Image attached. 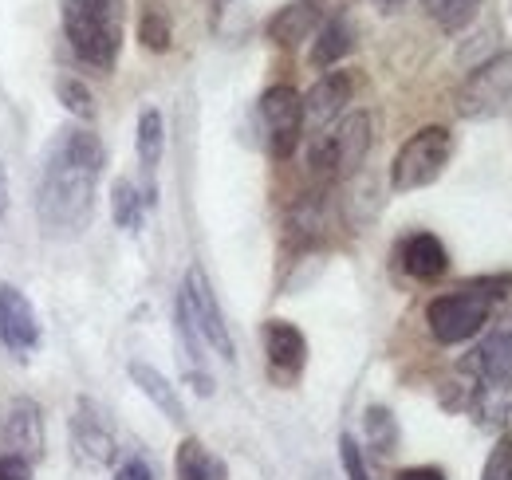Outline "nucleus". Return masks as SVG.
Listing matches in <instances>:
<instances>
[{
	"instance_id": "obj_1",
	"label": "nucleus",
	"mask_w": 512,
	"mask_h": 480,
	"mask_svg": "<svg viewBox=\"0 0 512 480\" xmlns=\"http://www.w3.org/2000/svg\"><path fill=\"white\" fill-rule=\"evenodd\" d=\"M103 166H107V150L95 130L67 126L56 134L36 185V217L48 237L71 240L91 225Z\"/></svg>"
},
{
	"instance_id": "obj_2",
	"label": "nucleus",
	"mask_w": 512,
	"mask_h": 480,
	"mask_svg": "<svg viewBox=\"0 0 512 480\" xmlns=\"http://www.w3.org/2000/svg\"><path fill=\"white\" fill-rule=\"evenodd\" d=\"M64 40L91 71H115L127 36V0H64Z\"/></svg>"
},
{
	"instance_id": "obj_3",
	"label": "nucleus",
	"mask_w": 512,
	"mask_h": 480,
	"mask_svg": "<svg viewBox=\"0 0 512 480\" xmlns=\"http://www.w3.org/2000/svg\"><path fill=\"white\" fill-rule=\"evenodd\" d=\"M512 288V276H477L457 284L453 292H442L426 303V327L442 347L469 343L473 335L485 331V323L493 319L497 303L505 300Z\"/></svg>"
},
{
	"instance_id": "obj_4",
	"label": "nucleus",
	"mask_w": 512,
	"mask_h": 480,
	"mask_svg": "<svg viewBox=\"0 0 512 480\" xmlns=\"http://www.w3.org/2000/svg\"><path fill=\"white\" fill-rule=\"evenodd\" d=\"M367 154H371V115L351 111L312 142L308 166L320 181H347L359 174Z\"/></svg>"
},
{
	"instance_id": "obj_5",
	"label": "nucleus",
	"mask_w": 512,
	"mask_h": 480,
	"mask_svg": "<svg viewBox=\"0 0 512 480\" xmlns=\"http://www.w3.org/2000/svg\"><path fill=\"white\" fill-rule=\"evenodd\" d=\"M449 158H453V130L449 126L434 122V126L414 130L390 162V189L394 193H414V189L434 185L446 174Z\"/></svg>"
},
{
	"instance_id": "obj_6",
	"label": "nucleus",
	"mask_w": 512,
	"mask_h": 480,
	"mask_svg": "<svg viewBox=\"0 0 512 480\" xmlns=\"http://www.w3.org/2000/svg\"><path fill=\"white\" fill-rule=\"evenodd\" d=\"M256 122H260V138H264L268 158L288 162L304 138V95L288 83L268 87L256 103Z\"/></svg>"
},
{
	"instance_id": "obj_7",
	"label": "nucleus",
	"mask_w": 512,
	"mask_h": 480,
	"mask_svg": "<svg viewBox=\"0 0 512 480\" xmlns=\"http://www.w3.org/2000/svg\"><path fill=\"white\" fill-rule=\"evenodd\" d=\"M512 103V52H501L489 63L473 67L469 79L457 91V115L461 119H497Z\"/></svg>"
},
{
	"instance_id": "obj_8",
	"label": "nucleus",
	"mask_w": 512,
	"mask_h": 480,
	"mask_svg": "<svg viewBox=\"0 0 512 480\" xmlns=\"http://www.w3.org/2000/svg\"><path fill=\"white\" fill-rule=\"evenodd\" d=\"M182 292H186L190 315H193V323H197V331H201V339H205V347L217 351V359H225V362L237 359L233 335H229V323H225V311H221V303L213 296V284H209V276H205L201 264H193L190 272H186Z\"/></svg>"
},
{
	"instance_id": "obj_9",
	"label": "nucleus",
	"mask_w": 512,
	"mask_h": 480,
	"mask_svg": "<svg viewBox=\"0 0 512 480\" xmlns=\"http://www.w3.org/2000/svg\"><path fill=\"white\" fill-rule=\"evenodd\" d=\"M260 347H264V366L272 374V382L280 386H296L304 366H308V339L296 323L288 319H268L260 327Z\"/></svg>"
},
{
	"instance_id": "obj_10",
	"label": "nucleus",
	"mask_w": 512,
	"mask_h": 480,
	"mask_svg": "<svg viewBox=\"0 0 512 480\" xmlns=\"http://www.w3.org/2000/svg\"><path fill=\"white\" fill-rule=\"evenodd\" d=\"M71 453L79 465L87 469H103L115 461V429L107 414L99 410V402L91 398H79L75 402V414H71Z\"/></svg>"
},
{
	"instance_id": "obj_11",
	"label": "nucleus",
	"mask_w": 512,
	"mask_h": 480,
	"mask_svg": "<svg viewBox=\"0 0 512 480\" xmlns=\"http://www.w3.org/2000/svg\"><path fill=\"white\" fill-rule=\"evenodd\" d=\"M0 453H16L32 465L44 457V418L32 398L0 402Z\"/></svg>"
},
{
	"instance_id": "obj_12",
	"label": "nucleus",
	"mask_w": 512,
	"mask_h": 480,
	"mask_svg": "<svg viewBox=\"0 0 512 480\" xmlns=\"http://www.w3.org/2000/svg\"><path fill=\"white\" fill-rule=\"evenodd\" d=\"M355 99V75L351 71H323L320 79L312 83V91L304 95V126L312 130H327L343 119L347 103Z\"/></svg>"
},
{
	"instance_id": "obj_13",
	"label": "nucleus",
	"mask_w": 512,
	"mask_h": 480,
	"mask_svg": "<svg viewBox=\"0 0 512 480\" xmlns=\"http://www.w3.org/2000/svg\"><path fill=\"white\" fill-rule=\"evenodd\" d=\"M0 339L12 355L28 359L36 347H40V319H36V307L32 300L12 288V284H0Z\"/></svg>"
},
{
	"instance_id": "obj_14",
	"label": "nucleus",
	"mask_w": 512,
	"mask_h": 480,
	"mask_svg": "<svg viewBox=\"0 0 512 480\" xmlns=\"http://www.w3.org/2000/svg\"><path fill=\"white\" fill-rule=\"evenodd\" d=\"M331 16V0H288L272 20H268V40L280 48H296L300 40L316 36L320 24Z\"/></svg>"
},
{
	"instance_id": "obj_15",
	"label": "nucleus",
	"mask_w": 512,
	"mask_h": 480,
	"mask_svg": "<svg viewBox=\"0 0 512 480\" xmlns=\"http://www.w3.org/2000/svg\"><path fill=\"white\" fill-rule=\"evenodd\" d=\"M398 268L418 280V284H438L449 272V252L446 244L434 233H410L398 244Z\"/></svg>"
},
{
	"instance_id": "obj_16",
	"label": "nucleus",
	"mask_w": 512,
	"mask_h": 480,
	"mask_svg": "<svg viewBox=\"0 0 512 480\" xmlns=\"http://www.w3.org/2000/svg\"><path fill=\"white\" fill-rule=\"evenodd\" d=\"M473 374L489 386V390H509L512 386V319H501L477 347Z\"/></svg>"
},
{
	"instance_id": "obj_17",
	"label": "nucleus",
	"mask_w": 512,
	"mask_h": 480,
	"mask_svg": "<svg viewBox=\"0 0 512 480\" xmlns=\"http://www.w3.org/2000/svg\"><path fill=\"white\" fill-rule=\"evenodd\" d=\"M351 48H355V20H351V12H331L320 24V32L312 36L308 63H312L316 71H331Z\"/></svg>"
},
{
	"instance_id": "obj_18",
	"label": "nucleus",
	"mask_w": 512,
	"mask_h": 480,
	"mask_svg": "<svg viewBox=\"0 0 512 480\" xmlns=\"http://www.w3.org/2000/svg\"><path fill=\"white\" fill-rule=\"evenodd\" d=\"M127 374H130V382H134V386H138V390H142V394H146V398H150L166 418L174 421V425H182V421H186V406H182L178 390L170 386V378H166L162 370H154L150 362L134 359L127 366Z\"/></svg>"
},
{
	"instance_id": "obj_19",
	"label": "nucleus",
	"mask_w": 512,
	"mask_h": 480,
	"mask_svg": "<svg viewBox=\"0 0 512 480\" xmlns=\"http://www.w3.org/2000/svg\"><path fill=\"white\" fill-rule=\"evenodd\" d=\"M134 150H138V166L142 174L154 181L158 174V162H162V150H166V119L158 107H146L138 115V138H134Z\"/></svg>"
},
{
	"instance_id": "obj_20",
	"label": "nucleus",
	"mask_w": 512,
	"mask_h": 480,
	"mask_svg": "<svg viewBox=\"0 0 512 480\" xmlns=\"http://www.w3.org/2000/svg\"><path fill=\"white\" fill-rule=\"evenodd\" d=\"M178 480H225V465L217 457H209V449L197 441V437H186L178 445Z\"/></svg>"
},
{
	"instance_id": "obj_21",
	"label": "nucleus",
	"mask_w": 512,
	"mask_h": 480,
	"mask_svg": "<svg viewBox=\"0 0 512 480\" xmlns=\"http://www.w3.org/2000/svg\"><path fill=\"white\" fill-rule=\"evenodd\" d=\"M422 8H426V16H430L442 32L457 36V32H465V28L477 20L481 0H422Z\"/></svg>"
},
{
	"instance_id": "obj_22",
	"label": "nucleus",
	"mask_w": 512,
	"mask_h": 480,
	"mask_svg": "<svg viewBox=\"0 0 512 480\" xmlns=\"http://www.w3.org/2000/svg\"><path fill=\"white\" fill-rule=\"evenodd\" d=\"M142 209H146V197L134 189L130 178H119L111 185V217L123 233H138L142 229Z\"/></svg>"
},
{
	"instance_id": "obj_23",
	"label": "nucleus",
	"mask_w": 512,
	"mask_h": 480,
	"mask_svg": "<svg viewBox=\"0 0 512 480\" xmlns=\"http://www.w3.org/2000/svg\"><path fill=\"white\" fill-rule=\"evenodd\" d=\"M363 437H367V445H371L379 457H390V453L398 449V421H394V414H390L386 406H371V410L363 414Z\"/></svg>"
},
{
	"instance_id": "obj_24",
	"label": "nucleus",
	"mask_w": 512,
	"mask_h": 480,
	"mask_svg": "<svg viewBox=\"0 0 512 480\" xmlns=\"http://www.w3.org/2000/svg\"><path fill=\"white\" fill-rule=\"evenodd\" d=\"M56 99L64 103V111L71 119H79V122L95 119V95H91V87H87L83 79L60 75V79H56Z\"/></svg>"
},
{
	"instance_id": "obj_25",
	"label": "nucleus",
	"mask_w": 512,
	"mask_h": 480,
	"mask_svg": "<svg viewBox=\"0 0 512 480\" xmlns=\"http://www.w3.org/2000/svg\"><path fill=\"white\" fill-rule=\"evenodd\" d=\"M138 40H142L146 52H170L174 32H170V20H166L162 8H146V12H142V20H138Z\"/></svg>"
},
{
	"instance_id": "obj_26",
	"label": "nucleus",
	"mask_w": 512,
	"mask_h": 480,
	"mask_svg": "<svg viewBox=\"0 0 512 480\" xmlns=\"http://www.w3.org/2000/svg\"><path fill=\"white\" fill-rule=\"evenodd\" d=\"M481 480H512V433H501L485 469H481Z\"/></svg>"
},
{
	"instance_id": "obj_27",
	"label": "nucleus",
	"mask_w": 512,
	"mask_h": 480,
	"mask_svg": "<svg viewBox=\"0 0 512 480\" xmlns=\"http://www.w3.org/2000/svg\"><path fill=\"white\" fill-rule=\"evenodd\" d=\"M339 461H343L347 480H371V469H367V461H363V449H359V441H355L351 433L339 437Z\"/></svg>"
},
{
	"instance_id": "obj_28",
	"label": "nucleus",
	"mask_w": 512,
	"mask_h": 480,
	"mask_svg": "<svg viewBox=\"0 0 512 480\" xmlns=\"http://www.w3.org/2000/svg\"><path fill=\"white\" fill-rule=\"evenodd\" d=\"M0 480H32V461L16 453H0Z\"/></svg>"
},
{
	"instance_id": "obj_29",
	"label": "nucleus",
	"mask_w": 512,
	"mask_h": 480,
	"mask_svg": "<svg viewBox=\"0 0 512 480\" xmlns=\"http://www.w3.org/2000/svg\"><path fill=\"white\" fill-rule=\"evenodd\" d=\"M115 480H154V473H150V465H146L142 457H127V461L115 469Z\"/></svg>"
},
{
	"instance_id": "obj_30",
	"label": "nucleus",
	"mask_w": 512,
	"mask_h": 480,
	"mask_svg": "<svg viewBox=\"0 0 512 480\" xmlns=\"http://www.w3.org/2000/svg\"><path fill=\"white\" fill-rule=\"evenodd\" d=\"M394 480H446V473L438 465H414V469H402Z\"/></svg>"
},
{
	"instance_id": "obj_31",
	"label": "nucleus",
	"mask_w": 512,
	"mask_h": 480,
	"mask_svg": "<svg viewBox=\"0 0 512 480\" xmlns=\"http://www.w3.org/2000/svg\"><path fill=\"white\" fill-rule=\"evenodd\" d=\"M371 4H375L379 12H386V16H390V12H398V8L406 4V0H371Z\"/></svg>"
},
{
	"instance_id": "obj_32",
	"label": "nucleus",
	"mask_w": 512,
	"mask_h": 480,
	"mask_svg": "<svg viewBox=\"0 0 512 480\" xmlns=\"http://www.w3.org/2000/svg\"><path fill=\"white\" fill-rule=\"evenodd\" d=\"M8 209V174H4V166H0V213Z\"/></svg>"
},
{
	"instance_id": "obj_33",
	"label": "nucleus",
	"mask_w": 512,
	"mask_h": 480,
	"mask_svg": "<svg viewBox=\"0 0 512 480\" xmlns=\"http://www.w3.org/2000/svg\"><path fill=\"white\" fill-rule=\"evenodd\" d=\"M213 4H217V12H221V8H225V4H229V0H213Z\"/></svg>"
}]
</instances>
